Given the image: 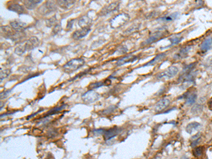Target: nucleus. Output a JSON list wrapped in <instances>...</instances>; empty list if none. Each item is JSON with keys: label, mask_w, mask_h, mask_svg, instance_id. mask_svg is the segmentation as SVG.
<instances>
[{"label": "nucleus", "mask_w": 212, "mask_h": 159, "mask_svg": "<svg viewBox=\"0 0 212 159\" xmlns=\"http://www.w3.org/2000/svg\"><path fill=\"white\" fill-rule=\"evenodd\" d=\"M39 44H40V41L37 37L35 36L30 37L28 40L23 41L19 45L17 46L15 48L14 52L17 55H23L25 52H28L35 49L39 45Z\"/></svg>", "instance_id": "f257e3e1"}, {"label": "nucleus", "mask_w": 212, "mask_h": 159, "mask_svg": "<svg viewBox=\"0 0 212 159\" xmlns=\"http://www.w3.org/2000/svg\"><path fill=\"white\" fill-rule=\"evenodd\" d=\"M84 64L85 61L83 59H82L81 57L75 58V59H71L66 64H64L63 66V69H64V71L66 73H70L80 69L81 66H83Z\"/></svg>", "instance_id": "f03ea898"}, {"label": "nucleus", "mask_w": 212, "mask_h": 159, "mask_svg": "<svg viewBox=\"0 0 212 159\" xmlns=\"http://www.w3.org/2000/svg\"><path fill=\"white\" fill-rule=\"evenodd\" d=\"M129 19V15L125 13H119L110 20V26L112 28H118L124 25Z\"/></svg>", "instance_id": "7ed1b4c3"}, {"label": "nucleus", "mask_w": 212, "mask_h": 159, "mask_svg": "<svg viewBox=\"0 0 212 159\" xmlns=\"http://www.w3.org/2000/svg\"><path fill=\"white\" fill-rule=\"evenodd\" d=\"M178 71L179 68L177 66H171L163 72L159 73L156 76V78L158 80H168L175 76Z\"/></svg>", "instance_id": "20e7f679"}, {"label": "nucleus", "mask_w": 212, "mask_h": 159, "mask_svg": "<svg viewBox=\"0 0 212 159\" xmlns=\"http://www.w3.org/2000/svg\"><path fill=\"white\" fill-rule=\"evenodd\" d=\"M56 9H57V6H56L54 2L51 1H47L42 6L39 7L37 11L41 15L47 16V15H49V13L55 11Z\"/></svg>", "instance_id": "39448f33"}, {"label": "nucleus", "mask_w": 212, "mask_h": 159, "mask_svg": "<svg viewBox=\"0 0 212 159\" xmlns=\"http://www.w3.org/2000/svg\"><path fill=\"white\" fill-rule=\"evenodd\" d=\"M100 94L93 90H89L82 95L81 98L86 103H93L100 98Z\"/></svg>", "instance_id": "423d86ee"}, {"label": "nucleus", "mask_w": 212, "mask_h": 159, "mask_svg": "<svg viewBox=\"0 0 212 159\" xmlns=\"http://www.w3.org/2000/svg\"><path fill=\"white\" fill-rule=\"evenodd\" d=\"M119 2L116 1V2H112L111 4L107 5V6H104L103 8L100 10V13H98V15L100 16H105L108 15L109 13L113 12V11H116L119 8Z\"/></svg>", "instance_id": "0eeeda50"}, {"label": "nucleus", "mask_w": 212, "mask_h": 159, "mask_svg": "<svg viewBox=\"0 0 212 159\" xmlns=\"http://www.w3.org/2000/svg\"><path fill=\"white\" fill-rule=\"evenodd\" d=\"M90 27H86V28H81L79 30H76L72 34V38L73 40H80L86 37L88 33H90Z\"/></svg>", "instance_id": "6e6552de"}, {"label": "nucleus", "mask_w": 212, "mask_h": 159, "mask_svg": "<svg viewBox=\"0 0 212 159\" xmlns=\"http://www.w3.org/2000/svg\"><path fill=\"white\" fill-rule=\"evenodd\" d=\"M121 131V129H119L118 127H113L112 129H108V130H105L103 133L104 138L106 140H110L112 139V138L114 137V136H117V134H119V133Z\"/></svg>", "instance_id": "1a4fd4ad"}, {"label": "nucleus", "mask_w": 212, "mask_h": 159, "mask_svg": "<svg viewBox=\"0 0 212 159\" xmlns=\"http://www.w3.org/2000/svg\"><path fill=\"white\" fill-rule=\"evenodd\" d=\"M170 101L168 98H163L157 102L155 106V110L156 112H160L168 107L170 105Z\"/></svg>", "instance_id": "9d476101"}, {"label": "nucleus", "mask_w": 212, "mask_h": 159, "mask_svg": "<svg viewBox=\"0 0 212 159\" xmlns=\"http://www.w3.org/2000/svg\"><path fill=\"white\" fill-rule=\"evenodd\" d=\"M10 26L17 32H22L26 28L27 24L24 22L20 21L18 20H15L10 22Z\"/></svg>", "instance_id": "9b49d317"}, {"label": "nucleus", "mask_w": 212, "mask_h": 159, "mask_svg": "<svg viewBox=\"0 0 212 159\" xmlns=\"http://www.w3.org/2000/svg\"><path fill=\"white\" fill-rule=\"evenodd\" d=\"M136 59H137V57H136V56H134L132 55V54H128V55L125 56V57H123L118 59V60L117 61V62H116V65L122 66L126 64V63L133 62V61L136 60Z\"/></svg>", "instance_id": "f8f14e48"}, {"label": "nucleus", "mask_w": 212, "mask_h": 159, "mask_svg": "<svg viewBox=\"0 0 212 159\" xmlns=\"http://www.w3.org/2000/svg\"><path fill=\"white\" fill-rule=\"evenodd\" d=\"M190 49V46H187V47H184V48L181 49L179 52H177L176 54H175V55L173 56V59H176V60H178V59L186 58L188 56V54H189Z\"/></svg>", "instance_id": "ddd939ff"}, {"label": "nucleus", "mask_w": 212, "mask_h": 159, "mask_svg": "<svg viewBox=\"0 0 212 159\" xmlns=\"http://www.w3.org/2000/svg\"><path fill=\"white\" fill-rule=\"evenodd\" d=\"M76 2V0H57V4L60 8L68 9L71 8Z\"/></svg>", "instance_id": "4468645a"}, {"label": "nucleus", "mask_w": 212, "mask_h": 159, "mask_svg": "<svg viewBox=\"0 0 212 159\" xmlns=\"http://www.w3.org/2000/svg\"><path fill=\"white\" fill-rule=\"evenodd\" d=\"M205 102V98H201L199 100V101L192 108V110L191 112H192L193 114H199L203 110V107H204V103Z\"/></svg>", "instance_id": "2eb2a0df"}, {"label": "nucleus", "mask_w": 212, "mask_h": 159, "mask_svg": "<svg viewBox=\"0 0 212 159\" xmlns=\"http://www.w3.org/2000/svg\"><path fill=\"white\" fill-rule=\"evenodd\" d=\"M165 57H166V54H165V53H160V54H158V55L155 56V57L153 58L152 60L148 61V62L147 63V64H145L144 66H146L154 65V64H158V63L160 62V61H163Z\"/></svg>", "instance_id": "dca6fc26"}, {"label": "nucleus", "mask_w": 212, "mask_h": 159, "mask_svg": "<svg viewBox=\"0 0 212 159\" xmlns=\"http://www.w3.org/2000/svg\"><path fill=\"white\" fill-rule=\"evenodd\" d=\"M8 9L11 11H13V12L19 13V14H23V13H25L24 7L18 4H12L9 5V6H8Z\"/></svg>", "instance_id": "f3484780"}, {"label": "nucleus", "mask_w": 212, "mask_h": 159, "mask_svg": "<svg viewBox=\"0 0 212 159\" xmlns=\"http://www.w3.org/2000/svg\"><path fill=\"white\" fill-rule=\"evenodd\" d=\"M164 35H165V34H164L163 32H156V33H155L153 35H152L151 37H148L144 42V44L145 45H149V44L153 43V42H155V41L158 40V39H160V37L164 36Z\"/></svg>", "instance_id": "a211bd4d"}, {"label": "nucleus", "mask_w": 212, "mask_h": 159, "mask_svg": "<svg viewBox=\"0 0 212 159\" xmlns=\"http://www.w3.org/2000/svg\"><path fill=\"white\" fill-rule=\"evenodd\" d=\"M92 20L88 16H81L78 20V23L81 28H86V27H90V25L91 24Z\"/></svg>", "instance_id": "6ab92c4d"}, {"label": "nucleus", "mask_w": 212, "mask_h": 159, "mask_svg": "<svg viewBox=\"0 0 212 159\" xmlns=\"http://www.w3.org/2000/svg\"><path fill=\"white\" fill-rule=\"evenodd\" d=\"M42 0H24V5L28 9H34L36 6L40 2H42Z\"/></svg>", "instance_id": "aec40b11"}, {"label": "nucleus", "mask_w": 212, "mask_h": 159, "mask_svg": "<svg viewBox=\"0 0 212 159\" xmlns=\"http://www.w3.org/2000/svg\"><path fill=\"white\" fill-rule=\"evenodd\" d=\"M201 126V124L199 122H190L187 124V126H186V131L188 133V134H192L193 131H196V129H198Z\"/></svg>", "instance_id": "412c9836"}, {"label": "nucleus", "mask_w": 212, "mask_h": 159, "mask_svg": "<svg viewBox=\"0 0 212 159\" xmlns=\"http://www.w3.org/2000/svg\"><path fill=\"white\" fill-rule=\"evenodd\" d=\"M212 47V38H207L201 43L200 49L202 52H206Z\"/></svg>", "instance_id": "4be33fe9"}, {"label": "nucleus", "mask_w": 212, "mask_h": 159, "mask_svg": "<svg viewBox=\"0 0 212 159\" xmlns=\"http://www.w3.org/2000/svg\"><path fill=\"white\" fill-rule=\"evenodd\" d=\"M139 27H140V24H139V23H136V24L131 25V26L129 27L126 30H124L123 34H124V35H130V34L134 33V32H136V30H139Z\"/></svg>", "instance_id": "5701e85b"}, {"label": "nucleus", "mask_w": 212, "mask_h": 159, "mask_svg": "<svg viewBox=\"0 0 212 159\" xmlns=\"http://www.w3.org/2000/svg\"><path fill=\"white\" fill-rule=\"evenodd\" d=\"M179 14L178 12H175V13H172V14L169 15V16L162 17V18H159V20H163V21H165V22L172 21V20H174L175 19H176V18H177V17L179 16Z\"/></svg>", "instance_id": "b1692460"}, {"label": "nucleus", "mask_w": 212, "mask_h": 159, "mask_svg": "<svg viewBox=\"0 0 212 159\" xmlns=\"http://www.w3.org/2000/svg\"><path fill=\"white\" fill-rule=\"evenodd\" d=\"M57 17H56V16H54L49 18H47L45 20V24L49 28H52V27H54V25L57 24Z\"/></svg>", "instance_id": "393cba45"}, {"label": "nucleus", "mask_w": 212, "mask_h": 159, "mask_svg": "<svg viewBox=\"0 0 212 159\" xmlns=\"http://www.w3.org/2000/svg\"><path fill=\"white\" fill-rule=\"evenodd\" d=\"M196 98H197V95H196V93H192V94L189 95L187 97V100H186L185 103L187 104V105H193L194 103H195L196 100Z\"/></svg>", "instance_id": "a878e982"}, {"label": "nucleus", "mask_w": 212, "mask_h": 159, "mask_svg": "<svg viewBox=\"0 0 212 159\" xmlns=\"http://www.w3.org/2000/svg\"><path fill=\"white\" fill-rule=\"evenodd\" d=\"M182 35H174L173 37H172L171 38H170V46H173L175 45H177V44L179 43L182 40Z\"/></svg>", "instance_id": "bb28decb"}, {"label": "nucleus", "mask_w": 212, "mask_h": 159, "mask_svg": "<svg viewBox=\"0 0 212 159\" xmlns=\"http://www.w3.org/2000/svg\"><path fill=\"white\" fill-rule=\"evenodd\" d=\"M196 66V63H192V64H189V65L186 66L185 67L182 69V71L181 72V75H184V74H187L188 73H190L192 72V70L194 69V66Z\"/></svg>", "instance_id": "cd10ccee"}, {"label": "nucleus", "mask_w": 212, "mask_h": 159, "mask_svg": "<svg viewBox=\"0 0 212 159\" xmlns=\"http://www.w3.org/2000/svg\"><path fill=\"white\" fill-rule=\"evenodd\" d=\"M11 73V70L9 69H1V72H0V78H1V81L5 78L8 77Z\"/></svg>", "instance_id": "c85d7f7f"}, {"label": "nucleus", "mask_w": 212, "mask_h": 159, "mask_svg": "<svg viewBox=\"0 0 212 159\" xmlns=\"http://www.w3.org/2000/svg\"><path fill=\"white\" fill-rule=\"evenodd\" d=\"M64 107H65V105H62V106H60V107H54V108H53V109H52V110H49L48 112H47V114H45V116H50V115H52V114H57V112H59V111L63 110V109L64 108Z\"/></svg>", "instance_id": "c756f323"}, {"label": "nucleus", "mask_w": 212, "mask_h": 159, "mask_svg": "<svg viewBox=\"0 0 212 159\" xmlns=\"http://www.w3.org/2000/svg\"><path fill=\"white\" fill-rule=\"evenodd\" d=\"M105 84V82H102V81H100V82H95V83H91V84L89 85L88 86V88L90 90H93L94 88H98L99 87L104 86Z\"/></svg>", "instance_id": "7c9ffc66"}, {"label": "nucleus", "mask_w": 212, "mask_h": 159, "mask_svg": "<svg viewBox=\"0 0 212 159\" xmlns=\"http://www.w3.org/2000/svg\"><path fill=\"white\" fill-rule=\"evenodd\" d=\"M203 153V148L202 147H196L194 151V155L196 157H199L202 155Z\"/></svg>", "instance_id": "2f4dec72"}, {"label": "nucleus", "mask_w": 212, "mask_h": 159, "mask_svg": "<svg viewBox=\"0 0 212 159\" xmlns=\"http://www.w3.org/2000/svg\"><path fill=\"white\" fill-rule=\"evenodd\" d=\"M61 24L60 23H57V24L54 25V28H53L52 33L53 34H54V35H56V34L59 33V32L61 31Z\"/></svg>", "instance_id": "473e14b6"}, {"label": "nucleus", "mask_w": 212, "mask_h": 159, "mask_svg": "<svg viewBox=\"0 0 212 159\" xmlns=\"http://www.w3.org/2000/svg\"><path fill=\"white\" fill-rule=\"evenodd\" d=\"M204 66H206V67H210V66H212V56H210L209 57H208L207 59L205 60Z\"/></svg>", "instance_id": "72a5a7b5"}, {"label": "nucleus", "mask_w": 212, "mask_h": 159, "mask_svg": "<svg viewBox=\"0 0 212 159\" xmlns=\"http://www.w3.org/2000/svg\"><path fill=\"white\" fill-rule=\"evenodd\" d=\"M117 108V107L114 105H112V106H110V107H107V109H106L105 110H104V114H109V113H111L112 112H113V111L115 110V109Z\"/></svg>", "instance_id": "f704fd0d"}, {"label": "nucleus", "mask_w": 212, "mask_h": 159, "mask_svg": "<svg viewBox=\"0 0 212 159\" xmlns=\"http://www.w3.org/2000/svg\"><path fill=\"white\" fill-rule=\"evenodd\" d=\"M10 92H11V90H5V91L1 92V100H4V99L7 98Z\"/></svg>", "instance_id": "c9c22d12"}, {"label": "nucleus", "mask_w": 212, "mask_h": 159, "mask_svg": "<svg viewBox=\"0 0 212 159\" xmlns=\"http://www.w3.org/2000/svg\"><path fill=\"white\" fill-rule=\"evenodd\" d=\"M118 51H119V52L120 53V54H124V53L127 52V48H126L125 46H122V47H120V48H119Z\"/></svg>", "instance_id": "e433bc0d"}, {"label": "nucleus", "mask_w": 212, "mask_h": 159, "mask_svg": "<svg viewBox=\"0 0 212 159\" xmlns=\"http://www.w3.org/2000/svg\"><path fill=\"white\" fill-rule=\"evenodd\" d=\"M200 139H201V138L199 137V138H198V139L194 140V141H193L192 142V143H191V146H192V147H195V146H196V145H197L198 143H199Z\"/></svg>", "instance_id": "4c0bfd02"}, {"label": "nucleus", "mask_w": 212, "mask_h": 159, "mask_svg": "<svg viewBox=\"0 0 212 159\" xmlns=\"http://www.w3.org/2000/svg\"><path fill=\"white\" fill-rule=\"evenodd\" d=\"M208 108H209L211 110H212V98L209 100V101H208Z\"/></svg>", "instance_id": "58836bf2"}]
</instances>
